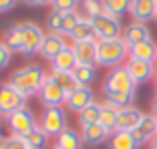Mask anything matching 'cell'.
Returning <instances> with one entry per match:
<instances>
[{
    "label": "cell",
    "mask_w": 157,
    "mask_h": 149,
    "mask_svg": "<svg viewBox=\"0 0 157 149\" xmlns=\"http://www.w3.org/2000/svg\"><path fill=\"white\" fill-rule=\"evenodd\" d=\"M46 77H48V74L44 73V69H42L40 65H26V67L18 69L12 74L10 85H12L22 97H30V95L40 93Z\"/></svg>",
    "instance_id": "obj_1"
},
{
    "label": "cell",
    "mask_w": 157,
    "mask_h": 149,
    "mask_svg": "<svg viewBox=\"0 0 157 149\" xmlns=\"http://www.w3.org/2000/svg\"><path fill=\"white\" fill-rule=\"evenodd\" d=\"M129 59V44L119 38H109V40H99L97 42V65L107 67V69H117L123 67Z\"/></svg>",
    "instance_id": "obj_2"
},
{
    "label": "cell",
    "mask_w": 157,
    "mask_h": 149,
    "mask_svg": "<svg viewBox=\"0 0 157 149\" xmlns=\"http://www.w3.org/2000/svg\"><path fill=\"white\" fill-rule=\"evenodd\" d=\"M137 85L133 83L127 67H117V69H111V73L107 74L105 83H103V95L109 97V95H119V93H131L135 91Z\"/></svg>",
    "instance_id": "obj_3"
},
{
    "label": "cell",
    "mask_w": 157,
    "mask_h": 149,
    "mask_svg": "<svg viewBox=\"0 0 157 149\" xmlns=\"http://www.w3.org/2000/svg\"><path fill=\"white\" fill-rule=\"evenodd\" d=\"M91 24H93V28H95L97 40L119 38V36H123V30H125L121 20L115 18V16H111V14H107V12H101V14H97V16H93Z\"/></svg>",
    "instance_id": "obj_4"
},
{
    "label": "cell",
    "mask_w": 157,
    "mask_h": 149,
    "mask_svg": "<svg viewBox=\"0 0 157 149\" xmlns=\"http://www.w3.org/2000/svg\"><path fill=\"white\" fill-rule=\"evenodd\" d=\"M38 127H40L48 137H59L60 133L67 129V113H65V109L63 107H48V109H44Z\"/></svg>",
    "instance_id": "obj_5"
},
{
    "label": "cell",
    "mask_w": 157,
    "mask_h": 149,
    "mask_svg": "<svg viewBox=\"0 0 157 149\" xmlns=\"http://www.w3.org/2000/svg\"><path fill=\"white\" fill-rule=\"evenodd\" d=\"M6 121H8V127H10V131H12V135H18V137L30 135V133L38 127L33 111L26 109V107L14 111L10 117H6Z\"/></svg>",
    "instance_id": "obj_6"
},
{
    "label": "cell",
    "mask_w": 157,
    "mask_h": 149,
    "mask_svg": "<svg viewBox=\"0 0 157 149\" xmlns=\"http://www.w3.org/2000/svg\"><path fill=\"white\" fill-rule=\"evenodd\" d=\"M22 36V55H36L44 40V32L36 22H18Z\"/></svg>",
    "instance_id": "obj_7"
},
{
    "label": "cell",
    "mask_w": 157,
    "mask_h": 149,
    "mask_svg": "<svg viewBox=\"0 0 157 149\" xmlns=\"http://www.w3.org/2000/svg\"><path fill=\"white\" fill-rule=\"evenodd\" d=\"M67 97H69V93L60 87L59 81L52 79L51 74H48L46 81H44V85H42V89H40V93H38L40 103L44 105L46 109H48V107H60V105H65V103H67Z\"/></svg>",
    "instance_id": "obj_8"
},
{
    "label": "cell",
    "mask_w": 157,
    "mask_h": 149,
    "mask_svg": "<svg viewBox=\"0 0 157 149\" xmlns=\"http://www.w3.org/2000/svg\"><path fill=\"white\" fill-rule=\"evenodd\" d=\"M24 103L26 97H22L10 83L0 85V117H10L14 111L26 107Z\"/></svg>",
    "instance_id": "obj_9"
},
{
    "label": "cell",
    "mask_w": 157,
    "mask_h": 149,
    "mask_svg": "<svg viewBox=\"0 0 157 149\" xmlns=\"http://www.w3.org/2000/svg\"><path fill=\"white\" fill-rule=\"evenodd\" d=\"M127 71H129L131 79H133L135 85H143V83H149L151 79H155V63H147V61H139V59H127L125 63Z\"/></svg>",
    "instance_id": "obj_10"
},
{
    "label": "cell",
    "mask_w": 157,
    "mask_h": 149,
    "mask_svg": "<svg viewBox=\"0 0 157 149\" xmlns=\"http://www.w3.org/2000/svg\"><path fill=\"white\" fill-rule=\"evenodd\" d=\"M129 14L133 16V22H151L157 18V0H131Z\"/></svg>",
    "instance_id": "obj_11"
},
{
    "label": "cell",
    "mask_w": 157,
    "mask_h": 149,
    "mask_svg": "<svg viewBox=\"0 0 157 149\" xmlns=\"http://www.w3.org/2000/svg\"><path fill=\"white\" fill-rule=\"evenodd\" d=\"M97 38L95 40H83L73 42V52L77 59V65L83 67H95L97 65Z\"/></svg>",
    "instance_id": "obj_12"
},
{
    "label": "cell",
    "mask_w": 157,
    "mask_h": 149,
    "mask_svg": "<svg viewBox=\"0 0 157 149\" xmlns=\"http://www.w3.org/2000/svg\"><path fill=\"white\" fill-rule=\"evenodd\" d=\"M131 133H133L135 141H137L139 145L151 143V141L157 137V117H155V115H149V113H145L143 119H141V123H139V125L135 127Z\"/></svg>",
    "instance_id": "obj_13"
},
{
    "label": "cell",
    "mask_w": 157,
    "mask_h": 149,
    "mask_svg": "<svg viewBox=\"0 0 157 149\" xmlns=\"http://www.w3.org/2000/svg\"><path fill=\"white\" fill-rule=\"evenodd\" d=\"M67 47H69V42L65 40V36H63V34H59V32H48V34H44V40H42V44H40L38 55L44 56L46 61L52 63V59H55L60 51H65Z\"/></svg>",
    "instance_id": "obj_14"
},
{
    "label": "cell",
    "mask_w": 157,
    "mask_h": 149,
    "mask_svg": "<svg viewBox=\"0 0 157 149\" xmlns=\"http://www.w3.org/2000/svg\"><path fill=\"white\" fill-rule=\"evenodd\" d=\"M91 103H95V95H93L91 87H77L73 93L67 97V107L75 113H81L85 107H89Z\"/></svg>",
    "instance_id": "obj_15"
},
{
    "label": "cell",
    "mask_w": 157,
    "mask_h": 149,
    "mask_svg": "<svg viewBox=\"0 0 157 149\" xmlns=\"http://www.w3.org/2000/svg\"><path fill=\"white\" fill-rule=\"evenodd\" d=\"M145 113L137 107H125L117 113V131H133L141 123Z\"/></svg>",
    "instance_id": "obj_16"
},
{
    "label": "cell",
    "mask_w": 157,
    "mask_h": 149,
    "mask_svg": "<svg viewBox=\"0 0 157 149\" xmlns=\"http://www.w3.org/2000/svg\"><path fill=\"white\" fill-rule=\"evenodd\" d=\"M123 40L131 47L139 44V42H145V40H151V32H149L147 24L143 22H131L129 26H125L123 30Z\"/></svg>",
    "instance_id": "obj_17"
},
{
    "label": "cell",
    "mask_w": 157,
    "mask_h": 149,
    "mask_svg": "<svg viewBox=\"0 0 157 149\" xmlns=\"http://www.w3.org/2000/svg\"><path fill=\"white\" fill-rule=\"evenodd\" d=\"M81 135H83V143L91 145V147H97V145L105 143L111 137V133L107 129H103L99 123H95V125H89V127H81Z\"/></svg>",
    "instance_id": "obj_18"
},
{
    "label": "cell",
    "mask_w": 157,
    "mask_h": 149,
    "mask_svg": "<svg viewBox=\"0 0 157 149\" xmlns=\"http://www.w3.org/2000/svg\"><path fill=\"white\" fill-rule=\"evenodd\" d=\"M75 69H77V59H75L73 47H67L52 59V71L56 73H73Z\"/></svg>",
    "instance_id": "obj_19"
},
{
    "label": "cell",
    "mask_w": 157,
    "mask_h": 149,
    "mask_svg": "<svg viewBox=\"0 0 157 149\" xmlns=\"http://www.w3.org/2000/svg\"><path fill=\"white\" fill-rule=\"evenodd\" d=\"M129 56L131 59H139V61H147V63H155L157 59V44L151 40H145V42H139L135 47L129 48Z\"/></svg>",
    "instance_id": "obj_20"
},
{
    "label": "cell",
    "mask_w": 157,
    "mask_h": 149,
    "mask_svg": "<svg viewBox=\"0 0 157 149\" xmlns=\"http://www.w3.org/2000/svg\"><path fill=\"white\" fill-rule=\"evenodd\" d=\"M55 147L56 149H81L83 147V135H81L78 131L67 127V129L56 137Z\"/></svg>",
    "instance_id": "obj_21"
},
{
    "label": "cell",
    "mask_w": 157,
    "mask_h": 149,
    "mask_svg": "<svg viewBox=\"0 0 157 149\" xmlns=\"http://www.w3.org/2000/svg\"><path fill=\"white\" fill-rule=\"evenodd\" d=\"M141 145L135 141L131 131H115L109 137V149H139Z\"/></svg>",
    "instance_id": "obj_22"
},
{
    "label": "cell",
    "mask_w": 157,
    "mask_h": 149,
    "mask_svg": "<svg viewBox=\"0 0 157 149\" xmlns=\"http://www.w3.org/2000/svg\"><path fill=\"white\" fill-rule=\"evenodd\" d=\"M117 113L119 109L111 103H103V109H101V117H99V125L103 129H107L109 133H115L117 131Z\"/></svg>",
    "instance_id": "obj_23"
},
{
    "label": "cell",
    "mask_w": 157,
    "mask_h": 149,
    "mask_svg": "<svg viewBox=\"0 0 157 149\" xmlns=\"http://www.w3.org/2000/svg\"><path fill=\"white\" fill-rule=\"evenodd\" d=\"M71 40L73 42H83V40H95V28H93L91 24V18H87V16H83L81 18V22L77 24V28H75L73 32H71Z\"/></svg>",
    "instance_id": "obj_24"
},
{
    "label": "cell",
    "mask_w": 157,
    "mask_h": 149,
    "mask_svg": "<svg viewBox=\"0 0 157 149\" xmlns=\"http://www.w3.org/2000/svg\"><path fill=\"white\" fill-rule=\"evenodd\" d=\"M101 109H103L101 103H91L89 107H85L83 111L78 113V123H81V127H89V125H95V123H99Z\"/></svg>",
    "instance_id": "obj_25"
},
{
    "label": "cell",
    "mask_w": 157,
    "mask_h": 149,
    "mask_svg": "<svg viewBox=\"0 0 157 149\" xmlns=\"http://www.w3.org/2000/svg\"><path fill=\"white\" fill-rule=\"evenodd\" d=\"M101 2H103V12L111 14L115 18H121L131 8V0H101Z\"/></svg>",
    "instance_id": "obj_26"
},
{
    "label": "cell",
    "mask_w": 157,
    "mask_h": 149,
    "mask_svg": "<svg viewBox=\"0 0 157 149\" xmlns=\"http://www.w3.org/2000/svg\"><path fill=\"white\" fill-rule=\"evenodd\" d=\"M73 77H75L78 87H91V83L97 79V71H95V67L77 65V69L73 71Z\"/></svg>",
    "instance_id": "obj_27"
},
{
    "label": "cell",
    "mask_w": 157,
    "mask_h": 149,
    "mask_svg": "<svg viewBox=\"0 0 157 149\" xmlns=\"http://www.w3.org/2000/svg\"><path fill=\"white\" fill-rule=\"evenodd\" d=\"M4 44H6V47H8L12 52H22V36H20L18 22L12 24V26L6 30V34H4Z\"/></svg>",
    "instance_id": "obj_28"
},
{
    "label": "cell",
    "mask_w": 157,
    "mask_h": 149,
    "mask_svg": "<svg viewBox=\"0 0 157 149\" xmlns=\"http://www.w3.org/2000/svg\"><path fill=\"white\" fill-rule=\"evenodd\" d=\"M81 14L77 12V10H71V12H63V22H60V30L59 34H63V36H71V32H73L75 28H77V24L81 22Z\"/></svg>",
    "instance_id": "obj_29"
},
{
    "label": "cell",
    "mask_w": 157,
    "mask_h": 149,
    "mask_svg": "<svg viewBox=\"0 0 157 149\" xmlns=\"http://www.w3.org/2000/svg\"><path fill=\"white\" fill-rule=\"evenodd\" d=\"M22 139L28 143V147H30V149H46V145H48V135H46L40 127H36L30 135L22 137Z\"/></svg>",
    "instance_id": "obj_30"
},
{
    "label": "cell",
    "mask_w": 157,
    "mask_h": 149,
    "mask_svg": "<svg viewBox=\"0 0 157 149\" xmlns=\"http://www.w3.org/2000/svg\"><path fill=\"white\" fill-rule=\"evenodd\" d=\"M133 101H135V91H131V93H119V95H109V97H105V103H111V105H115L117 109L133 107Z\"/></svg>",
    "instance_id": "obj_31"
},
{
    "label": "cell",
    "mask_w": 157,
    "mask_h": 149,
    "mask_svg": "<svg viewBox=\"0 0 157 149\" xmlns=\"http://www.w3.org/2000/svg\"><path fill=\"white\" fill-rule=\"evenodd\" d=\"M51 77L59 81V83H60V87L65 89V91H67L69 95H71V93L75 91V89L78 87V85H77V81H75V77H73V73H56V71H52V73H51Z\"/></svg>",
    "instance_id": "obj_32"
},
{
    "label": "cell",
    "mask_w": 157,
    "mask_h": 149,
    "mask_svg": "<svg viewBox=\"0 0 157 149\" xmlns=\"http://www.w3.org/2000/svg\"><path fill=\"white\" fill-rule=\"evenodd\" d=\"M81 6H83V10L87 12V18H93V16H97V14L103 12V2L101 0H83Z\"/></svg>",
    "instance_id": "obj_33"
},
{
    "label": "cell",
    "mask_w": 157,
    "mask_h": 149,
    "mask_svg": "<svg viewBox=\"0 0 157 149\" xmlns=\"http://www.w3.org/2000/svg\"><path fill=\"white\" fill-rule=\"evenodd\" d=\"M60 22H63V12L51 10L48 16H46V28H48V32H59L60 30Z\"/></svg>",
    "instance_id": "obj_34"
},
{
    "label": "cell",
    "mask_w": 157,
    "mask_h": 149,
    "mask_svg": "<svg viewBox=\"0 0 157 149\" xmlns=\"http://www.w3.org/2000/svg\"><path fill=\"white\" fill-rule=\"evenodd\" d=\"M81 4V0H52V10L59 12H71Z\"/></svg>",
    "instance_id": "obj_35"
},
{
    "label": "cell",
    "mask_w": 157,
    "mask_h": 149,
    "mask_svg": "<svg viewBox=\"0 0 157 149\" xmlns=\"http://www.w3.org/2000/svg\"><path fill=\"white\" fill-rule=\"evenodd\" d=\"M4 149H30L28 147V143L22 139V137H18V135H10L8 139H4Z\"/></svg>",
    "instance_id": "obj_36"
},
{
    "label": "cell",
    "mask_w": 157,
    "mask_h": 149,
    "mask_svg": "<svg viewBox=\"0 0 157 149\" xmlns=\"http://www.w3.org/2000/svg\"><path fill=\"white\" fill-rule=\"evenodd\" d=\"M10 59H12V51L6 47L4 42H0V71H4L10 65Z\"/></svg>",
    "instance_id": "obj_37"
},
{
    "label": "cell",
    "mask_w": 157,
    "mask_h": 149,
    "mask_svg": "<svg viewBox=\"0 0 157 149\" xmlns=\"http://www.w3.org/2000/svg\"><path fill=\"white\" fill-rule=\"evenodd\" d=\"M16 4L18 0H0V12H10Z\"/></svg>",
    "instance_id": "obj_38"
},
{
    "label": "cell",
    "mask_w": 157,
    "mask_h": 149,
    "mask_svg": "<svg viewBox=\"0 0 157 149\" xmlns=\"http://www.w3.org/2000/svg\"><path fill=\"white\" fill-rule=\"evenodd\" d=\"M22 2L28 6H46V4L52 6V0H22Z\"/></svg>",
    "instance_id": "obj_39"
},
{
    "label": "cell",
    "mask_w": 157,
    "mask_h": 149,
    "mask_svg": "<svg viewBox=\"0 0 157 149\" xmlns=\"http://www.w3.org/2000/svg\"><path fill=\"white\" fill-rule=\"evenodd\" d=\"M151 115L157 117V95L153 97V101H151Z\"/></svg>",
    "instance_id": "obj_40"
},
{
    "label": "cell",
    "mask_w": 157,
    "mask_h": 149,
    "mask_svg": "<svg viewBox=\"0 0 157 149\" xmlns=\"http://www.w3.org/2000/svg\"><path fill=\"white\" fill-rule=\"evenodd\" d=\"M149 149H157V137L151 141V143H149Z\"/></svg>",
    "instance_id": "obj_41"
},
{
    "label": "cell",
    "mask_w": 157,
    "mask_h": 149,
    "mask_svg": "<svg viewBox=\"0 0 157 149\" xmlns=\"http://www.w3.org/2000/svg\"><path fill=\"white\" fill-rule=\"evenodd\" d=\"M155 91H157V73H155Z\"/></svg>",
    "instance_id": "obj_42"
},
{
    "label": "cell",
    "mask_w": 157,
    "mask_h": 149,
    "mask_svg": "<svg viewBox=\"0 0 157 149\" xmlns=\"http://www.w3.org/2000/svg\"><path fill=\"white\" fill-rule=\"evenodd\" d=\"M0 149H4V145H0Z\"/></svg>",
    "instance_id": "obj_43"
},
{
    "label": "cell",
    "mask_w": 157,
    "mask_h": 149,
    "mask_svg": "<svg viewBox=\"0 0 157 149\" xmlns=\"http://www.w3.org/2000/svg\"><path fill=\"white\" fill-rule=\"evenodd\" d=\"M52 149H56V147H52Z\"/></svg>",
    "instance_id": "obj_44"
},
{
    "label": "cell",
    "mask_w": 157,
    "mask_h": 149,
    "mask_svg": "<svg viewBox=\"0 0 157 149\" xmlns=\"http://www.w3.org/2000/svg\"><path fill=\"white\" fill-rule=\"evenodd\" d=\"M155 61H157V59H155Z\"/></svg>",
    "instance_id": "obj_45"
},
{
    "label": "cell",
    "mask_w": 157,
    "mask_h": 149,
    "mask_svg": "<svg viewBox=\"0 0 157 149\" xmlns=\"http://www.w3.org/2000/svg\"><path fill=\"white\" fill-rule=\"evenodd\" d=\"M155 20H157V18H155Z\"/></svg>",
    "instance_id": "obj_46"
}]
</instances>
